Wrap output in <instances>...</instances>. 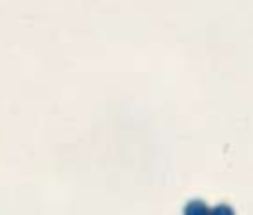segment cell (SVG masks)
I'll use <instances>...</instances> for the list:
<instances>
[{
  "label": "cell",
  "mask_w": 253,
  "mask_h": 215,
  "mask_svg": "<svg viewBox=\"0 0 253 215\" xmlns=\"http://www.w3.org/2000/svg\"><path fill=\"white\" fill-rule=\"evenodd\" d=\"M193 211H202V213H206V206L202 204V202H193V204L186 206V213H193Z\"/></svg>",
  "instance_id": "1"
},
{
  "label": "cell",
  "mask_w": 253,
  "mask_h": 215,
  "mask_svg": "<svg viewBox=\"0 0 253 215\" xmlns=\"http://www.w3.org/2000/svg\"><path fill=\"white\" fill-rule=\"evenodd\" d=\"M215 213H231V209H226V206H220V209H215Z\"/></svg>",
  "instance_id": "2"
}]
</instances>
